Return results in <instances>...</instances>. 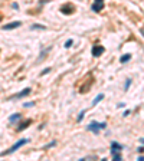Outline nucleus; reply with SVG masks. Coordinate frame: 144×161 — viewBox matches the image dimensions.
<instances>
[{"mask_svg": "<svg viewBox=\"0 0 144 161\" xmlns=\"http://www.w3.org/2000/svg\"><path fill=\"white\" fill-rule=\"evenodd\" d=\"M140 143H143L144 144V138H140Z\"/></svg>", "mask_w": 144, "mask_h": 161, "instance_id": "obj_26", "label": "nucleus"}, {"mask_svg": "<svg viewBox=\"0 0 144 161\" xmlns=\"http://www.w3.org/2000/svg\"><path fill=\"white\" fill-rule=\"evenodd\" d=\"M139 153H144V147H139Z\"/></svg>", "mask_w": 144, "mask_h": 161, "instance_id": "obj_24", "label": "nucleus"}, {"mask_svg": "<svg viewBox=\"0 0 144 161\" xmlns=\"http://www.w3.org/2000/svg\"><path fill=\"white\" fill-rule=\"evenodd\" d=\"M110 153H111V157H112V158H114L115 161H120V160H121V151H112V150H111Z\"/></svg>", "mask_w": 144, "mask_h": 161, "instance_id": "obj_12", "label": "nucleus"}, {"mask_svg": "<svg viewBox=\"0 0 144 161\" xmlns=\"http://www.w3.org/2000/svg\"><path fill=\"white\" fill-rule=\"evenodd\" d=\"M52 71V68H46V69H43V72H42V75H48V73Z\"/></svg>", "mask_w": 144, "mask_h": 161, "instance_id": "obj_21", "label": "nucleus"}, {"mask_svg": "<svg viewBox=\"0 0 144 161\" xmlns=\"http://www.w3.org/2000/svg\"><path fill=\"white\" fill-rule=\"evenodd\" d=\"M122 115H124V117H128V115H130V111H128V109H127V111H124V114H122Z\"/></svg>", "mask_w": 144, "mask_h": 161, "instance_id": "obj_23", "label": "nucleus"}, {"mask_svg": "<svg viewBox=\"0 0 144 161\" xmlns=\"http://www.w3.org/2000/svg\"><path fill=\"white\" fill-rule=\"evenodd\" d=\"M95 2H100V3H101V2H104V0H95Z\"/></svg>", "mask_w": 144, "mask_h": 161, "instance_id": "obj_28", "label": "nucleus"}, {"mask_svg": "<svg viewBox=\"0 0 144 161\" xmlns=\"http://www.w3.org/2000/svg\"><path fill=\"white\" fill-rule=\"evenodd\" d=\"M30 29H32V30H36V29H39V30H46V26H45V25H32Z\"/></svg>", "mask_w": 144, "mask_h": 161, "instance_id": "obj_15", "label": "nucleus"}, {"mask_svg": "<svg viewBox=\"0 0 144 161\" xmlns=\"http://www.w3.org/2000/svg\"><path fill=\"white\" fill-rule=\"evenodd\" d=\"M32 124V119L29 118V119H25V121H22L20 124H19V127H17V132H20V131H23V129H26V128L29 127Z\"/></svg>", "mask_w": 144, "mask_h": 161, "instance_id": "obj_7", "label": "nucleus"}, {"mask_svg": "<svg viewBox=\"0 0 144 161\" xmlns=\"http://www.w3.org/2000/svg\"><path fill=\"white\" fill-rule=\"evenodd\" d=\"M139 161H144V157H143V156H140V157H139Z\"/></svg>", "mask_w": 144, "mask_h": 161, "instance_id": "obj_25", "label": "nucleus"}, {"mask_svg": "<svg viewBox=\"0 0 144 161\" xmlns=\"http://www.w3.org/2000/svg\"><path fill=\"white\" fill-rule=\"evenodd\" d=\"M92 56L94 58H98V56H101L104 52H105V48L102 46V45H95V46H92Z\"/></svg>", "mask_w": 144, "mask_h": 161, "instance_id": "obj_4", "label": "nucleus"}, {"mask_svg": "<svg viewBox=\"0 0 144 161\" xmlns=\"http://www.w3.org/2000/svg\"><path fill=\"white\" fill-rule=\"evenodd\" d=\"M130 59H131V55H130V53H124V55L120 58V62H121V63H127Z\"/></svg>", "mask_w": 144, "mask_h": 161, "instance_id": "obj_13", "label": "nucleus"}, {"mask_svg": "<svg viewBox=\"0 0 144 161\" xmlns=\"http://www.w3.org/2000/svg\"><path fill=\"white\" fill-rule=\"evenodd\" d=\"M102 99H104V94H100L98 96H95L94 101H92V106H95L97 104H98V102H101Z\"/></svg>", "mask_w": 144, "mask_h": 161, "instance_id": "obj_14", "label": "nucleus"}, {"mask_svg": "<svg viewBox=\"0 0 144 161\" xmlns=\"http://www.w3.org/2000/svg\"><path fill=\"white\" fill-rule=\"evenodd\" d=\"M141 35H143V38H144V29H141Z\"/></svg>", "mask_w": 144, "mask_h": 161, "instance_id": "obj_27", "label": "nucleus"}, {"mask_svg": "<svg viewBox=\"0 0 144 161\" xmlns=\"http://www.w3.org/2000/svg\"><path fill=\"white\" fill-rule=\"evenodd\" d=\"M72 43H74V40H72V39H68L67 42H65V45H63V46H65L67 49H69V48L72 46Z\"/></svg>", "mask_w": 144, "mask_h": 161, "instance_id": "obj_18", "label": "nucleus"}, {"mask_svg": "<svg viewBox=\"0 0 144 161\" xmlns=\"http://www.w3.org/2000/svg\"><path fill=\"white\" fill-rule=\"evenodd\" d=\"M91 9H92L94 12H101L102 9H104V2H101V3L100 2H95L94 5L91 6Z\"/></svg>", "mask_w": 144, "mask_h": 161, "instance_id": "obj_9", "label": "nucleus"}, {"mask_svg": "<svg viewBox=\"0 0 144 161\" xmlns=\"http://www.w3.org/2000/svg\"><path fill=\"white\" fill-rule=\"evenodd\" d=\"M50 50H52V46H49V48H46V49H43V50H42V52H40V55H39V58L36 59V62L43 61V59H45V56L48 55V53H49Z\"/></svg>", "mask_w": 144, "mask_h": 161, "instance_id": "obj_8", "label": "nucleus"}, {"mask_svg": "<svg viewBox=\"0 0 144 161\" xmlns=\"http://www.w3.org/2000/svg\"><path fill=\"white\" fill-rule=\"evenodd\" d=\"M20 117H22V115H20L19 112H17V114H12L10 117H9V122H10V124H13V122L19 121V119H20Z\"/></svg>", "mask_w": 144, "mask_h": 161, "instance_id": "obj_11", "label": "nucleus"}, {"mask_svg": "<svg viewBox=\"0 0 144 161\" xmlns=\"http://www.w3.org/2000/svg\"><path fill=\"white\" fill-rule=\"evenodd\" d=\"M130 85H131V79L128 78L127 81H125V85H124V91H128V88H130Z\"/></svg>", "mask_w": 144, "mask_h": 161, "instance_id": "obj_19", "label": "nucleus"}, {"mask_svg": "<svg viewBox=\"0 0 144 161\" xmlns=\"http://www.w3.org/2000/svg\"><path fill=\"white\" fill-rule=\"evenodd\" d=\"M101 129H102V122L92 121L87 125V131H91V132H94V134H98Z\"/></svg>", "mask_w": 144, "mask_h": 161, "instance_id": "obj_2", "label": "nucleus"}, {"mask_svg": "<svg viewBox=\"0 0 144 161\" xmlns=\"http://www.w3.org/2000/svg\"><path fill=\"white\" fill-rule=\"evenodd\" d=\"M30 92H32V89H30V88H25L23 91H20L19 94H15V95H12V96H9L7 99H9V101H12V99H20V98H25V96H28Z\"/></svg>", "mask_w": 144, "mask_h": 161, "instance_id": "obj_3", "label": "nucleus"}, {"mask_svg": "<svg viewBox=\"0 0 144 161\" xmlns=\"http://www.w3.org/2000/svg\"><path fill=\"white\" fill-rule=\"evenodd\" d=\"M55 145H56V141H50V143H48L46 145H43L42 148H43V150H48V148H50V147H55Z\"/></svg>", "mask_w": 144, "mask_h": 161, "instance_id": "obj_16", "label": "nucleus"}, {"mask_svg": "<svg viewBox=\"0 0 144 161\" xmlns=\"http://www.w3.org/2000/svg\"><path fill=\"white\" fill-rule=\"evenodd\" d=\"M74 12H75V7L71 3H67V5H63L61 7V13H63V15H72Z\"/></svg>", "mask_w": 144, "mask_h": 161, "instance_id": "obj_5", "label": "nucleus"}, {"mask_svg": "<svg viewBox=\"0 0 144 161\" xmlns=\"http://www.w3.org/2000/svg\"><path fill=\"white\" fill-rule=\"evenodd\" d=\"M85 112H87V111H85V109H84V111H81V112H79V115H78V118H77V121H78V122H81V121H82V119H84V117H85Z\"/></svg>", "mask_w": 144, "mask_h": 161, "instance_id": "obj_17", "label": "nucleus"}, {"mask_svg": "<svg viewBox=\"0 0 144 161\" xmlns=\"http://www.w3.org/2000/svg\"><path fill=\"white\" fill-rule=\"evenodd\" d=\"M19 26H22V22L16 20V22H10V23H7V25H5V26H2V29L3 30H12V29H16Z\"/></svg>", "mask_w": 144, "mask_h": 161, "instance_id": "obj_6", "label": "nucleus"}, {"mask_svg": "<svg viewBox=\"0 0 144 161\" xmlns=\"http://www.w3.org/2000/svg\"><path fill=\"white\" fill-rule=\"evenodd\" d=\"M12 7H13V9H19V5H17V3H13V5H12Z\"/></svg>", "mask_w": 144, "mask_h": 161, "instance_id": "obj_22", "label": "nucleus"}, {"mask_svg": "<svg viewBox=\"0 0 144 161\" xmlns=\"http://www.w3.org/2000/svg\"><path fill=\"white\" fill-rule=\"evenodd\" d=\"M28 143H29V138H22V139H19L16 144H13L7 151H3V153H2V156H7V154H12V153H15V151L19 150V148H20L22 145L28 144Z\"/></svg>", "mask_w": 144, "mask_h": 161, "instance_id": "obj_1", "label": "nucleus"}, {"mask_svg": "<svg viewBox=\"0 0 144 161\" xmlns=\"http://www.w3.org/2000/svg\"><path fill=\"white\" fill-rule=\"evenodd\" d=\"M122 148H124V147H122L121 144H118L117 141H112V143H111V150L112 151H122Z\"/></svg>", "mask_w": 144, "mask_h": 161, "instance_id": "obj_10", "label": "nucleus"}, {"mask_svg": "<svg viewBox=\"0 0 144 161\" xmlns=\"http://www.w3.org/2000/svg\"><path fill=\"white\" fill-rule=\"evenodd\" d=\"M33 105H35V102H25V104H23L25 108H29V106H33Z\"/></svg>", "mask_w": 144, "mask_h": 161, "instance_id": "obj_20", "label": "nucleus"}]
</instances>
